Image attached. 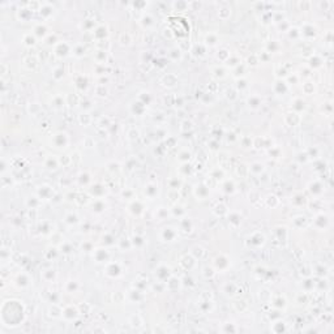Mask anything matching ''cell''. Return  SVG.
<instances>
[{"label": "cell", "instance_id": "obj_12", "mask_svg": "<svg viewBox=\"0 0 334 334\" xmlns=\"http://www.w3.org/2000/svg\"><path fill=\"white\" fill-rule=\"evenodd\" d=\"M248 102H252V105H249V106H252V107H257L258 105H260V99L258 98H256V97H252V98H249V101Z\"/></svg>", "mask_w": 334, "mask_h": 334}, {"label": "cell", "instance_id": "obj_8", "mask_svg": "<svg viewBox=\"0 0 334 334\" xmlns=\"http://www.w3.org/2000/svg\"><path fill=\"white\" fill-rule=\"evenodd\" d=\"M119 42H120V45H129L131 43V38H129L128 34H125V33H123V34L120 35V39H119Z\"/></svg>", "mask_w": 334, "mask_h": 334}, {"label": "cell", "instance_id": "obj_2", "mask_svg": "<svg viewBox=\"0 0 334 334\" xmlns=\"http://www.w3.org/2000/svg\"><path fill=\"white\" fill-rule=\"evenodd\" d=\"M176 236V232L171 229V227H167V229H163V232H162V238L163 240L166 242H172Z\"/></svg>", "mask_w": 334, "mask_h": 334}, {"label": "cell", "instance_id": "obj_6", "mask_svg": "<svg viewBox=\"0 0 334 334\" xmlns=\"http://www.w3.org/2000/svg\"><path fill=\"white\" fill-rule=\"evenodd\" d=\"M251 171L253 174H261L264 171V165H261V163H253L252 167H251Z\"/></svg>", "mask_w": 334, "mask_h": 334}, {"label": "cell", "instance_id": "obj_11", "mask_svg": "<svg viewBox=\"0 0 334 334\" xmlns=\"http://www.w3.org/2000/svg\"><path fill=\"white\" fill-rule=\"evenodd\" d=\"M234 305L238 311H240V312H243V311L247 308V303H245L244 300H243V304H240V302H236V303H234Z\"/></svg>", "mask_w": 334, "mask_h": 334}, {"label": "cell", "instance_id": "obj_13", "mask_svg": "<svg viewBox=\"0 0 334 334\" xmlns=\"http://www.w3.org/2000/svg\"><path fill=\"white\" fill-rule=\"evenodd\" d=\"M39 108H41V107L37 105V103H30V106H29V111H30L32 114H35V111L39 110Z\"/></svg>", "mask_w": 334, "mask_h": 334}, {"label": "cell", "instance_id": "obj_1", "mask_svg": "<svg viewBox=\"0 0 334 334\" xmlns=\"http://www.w3.org/2000/svg\"><path fill=\"white\" fill-rule=\"evenodd\" d=\"M79 309L77 308H74L73 305H68V307L64 308L63 311V316L67 318V320H74V318L79 316Z\"/></svg>", "mask_w": 334, "mask_h": 334}, {"label": "cell", "instance_id": "obj_9", "mask_svg": "<svg viewBox=\"0 0 334 334\" xmlns=\"http://www.w3.org/2000/svg\"><path fill=\"white\" fill-rule=\"evenodd\" d=\"M202 274H204L205 278H211V277L216 274V271H214L213 268H205V269H204V271H202Z\"/></svg>", "mask_w": 334, "mask_h": 334}, {"label": "cell", "instance_id": "obj_17", "mask_svg": "<svg viewBox=\"0 0 334 334\" xmlns=\"http://www.w3.org/2000/svg\"><path fill=\"white\" fill-rule=\"evenodd\" d=\"M63 252L69 253V252H71V247H69L68 244H64V251H63Z\"/></svg>", "mask_w": 334, "mask_h": 334}, {"label": "cell", "instance_id": "obj_3", "mask_svg": "<svg viewBox=\"0 0 334 334\" xmlns=\"http://www.w3.org/2000/svg\"><path fill=\"white\" fill-rule=\"evenodd\" d=\"M25 63V67H28L29 69H35L38 65V60L35 58H32V56H29V58H26L24 60Z\"/></svg>", "mask_w": 334, "mask_h": 334}, {"label": "cell", "instance_id": "obj_4", "mask_svg": "<svg viewBox=\"0 0 334 334\" xmlns=\"http://www.w3.org/2000/svg\"><path fill=\"white\" fill-rule=\"evenodd\" d=\"M191 253H192V255L195 256L196 258H201L204 255H205V251H204V248H201V247H198V245H196V247L192 248V252H191Z\"/></svg>", "mask_w": 334, "mask_h": 334}, {"label": "cell", "instance_id": "obj_5", "mask_svg": "<svg viewBox=\"0 0 334 334\" xmlns=\"http://www.w3.org/2000/svg\"><path fill=\"white\" fill-rule=\"evenodd\" d=\"M58 166H59V160H58V159L51 160V158H47V160H46V167H47V169L55 170Z\"/></svg>", "mask_w": 334, "mask_h": 334}, {"label": "cell", "instance_id": "obj_7", "mask_svg": "<svg viewBox=\"0 0 334 334\" xmlns=\"http://www.w3.org/2000/svg\"><path fill=\"white\" fill-rule=\"evenodd\" d=\"M24 42L26 46H34L35 45V37L32 34H26L24 37Z\"/></svg>", "mask_w": 334, "mask_h": 334}, {"label": "cell", "instance_id": "obj_14", "mask_svg": "<svg viewBox=\"0 0 334 334\" xmlns=\"http://www.w3.org/2000/svg\"><path fill=\"white\" fill-rule=\"evenodd\" d=\"M209 39H210V42H209L208 45L213 46V45H216V43H217V38L214 37V35H211V34H210V35H208V37H206V41H209Z\"/></svg>", "mask_w": 334, "mask_h": 334}, {"label": "cell", "instance_id": "obj_16", "mask_svg": "<svg viewBox=\"0 0 334 334\" xmlns=\"http://www.w3.org/2000/svg\"><path fill=\"white\" fill-rule=\"evenodd\" d=\"M89 120H90V119H89V116H87V114H85V116H84V114L80 116V121H81V123H84V121H85V124H87V123H89Z\"/></svg>", "mask_w": 334, "mask_h": 334}, {"label": "cell", "instance_id": "obj_10", "mask_svg": "<svg viewBox=\"0 0 334 334\" xmlns=\"http://www.w3.org/2000/svg\"><path fill=\"white\" fill-rule=\"evenodd\" d=\"M45 34H46V28L45 26L39 25V26L35 28V35H38V37H43Z\"/></svg>", "mask_w": 334, "mask_h": 334}, {"label": "cell", "instance_id": "obj_15", "mask_svg": "<svg viewBox=\"0 0 334 334\" xmlns=\"http://www.w3.org/2000/svg\"><path fill=\"white\" fill-rule=\"evenodd\" d=\"M67 222H69V223H76V222H77V217H76V216H72V214H71V216L67 217Z\"/></svg>", "mask_w": 334, "mask_h": 334}]
</instances>
